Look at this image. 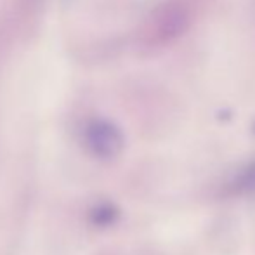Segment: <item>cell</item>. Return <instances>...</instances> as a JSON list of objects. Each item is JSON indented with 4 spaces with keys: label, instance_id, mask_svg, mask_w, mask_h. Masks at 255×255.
Returning a JSON list of instances; mask_svg holds the SVG:
<instances>
[{
    "label": "cell",
    "instance_id": "obj_1",
    "mask_svg": "<svg viewBox=\"0 0 255 255\" xmlns=\"http://www.w3.org/2000/svg\"><path fill=\"white\" fill-rule=\"evenodd\" d=\"M214 0H163L146 23L142 40L151 47H163L186 33Z\"/></svg>",
    "mask_w": 255,
    "mask_h": 255
},
{
    "label": "cell",
    "instance_id": "obj_2",
    "mask_svg": "<svg viewBox=\"0 0 255 255\" xmlns=\"http://www.w3.org/2000/svg\"><path fill=\"white\" fill-rule=\"evenodd\" d=\"M84 141L94 156L110 160L115 158L122 151L124 146V137H122L120 128L110 120L96 118L91 120L84 128Z\"/></svg>",
    "mask_w": 255,
    "mask_h": 255
}]
</instances>
